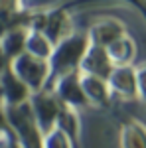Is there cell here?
<instances>
[{
    "label": "cell",
    "instance_id": "5bb4252c",
    "mask_svg": "<svg viewBox=\"0 0 146 148\" xmlns=\"http://www.w3.org/2000/svg\"><path fill=\"white\" fill-rule=\"evenodd\" d=\"M42 146L44 148H75L77 144H75L63 130H59L56 126V128H51L49 132L42 134Z\"/></svg>",
    "mask_w": 146,
    "mask_h": 148
},
{
    "label": "cell",
    "instance_id": "30bf717a",
    "mask_svg": "<svg viewBox=\"0 0 146 148\" xmlns=\"http://www.w3.org/2000/svg\"><path fill=\"white\" fill-rule=\"evenodd\" d=\"M26 38H28V26H22V24L8 28L0 36V49L8 57V61L26 51Z\"/></svg>",
    "mask_w": 146,
    "mask_h": 148
},
{
    "label": "cell",
    "instance_id": "3957f363",
    "mask_svg": "<svg viewBox=\"0 0 146 148\" xmlns=\"http://www.w3.org/2000/svg\"><path fill=\"white\" fill-rule=\"evenodd\" d=\"M4 114H6V121L10 125L12 132L16 134L18 142L22 144V148H44L42 146V132L36 126L28 103H24L20 107H6Z\"/></svg>",
    "mask_w": 146,
    "mask_h": 148
},
{
    "label": "cell",
    "instance_id": "4fadbf2b",
    "mask_svg": "<svg viewBox=\"0 0 146 148\" xmlns=\"http://www.w3.org/2000/svg\"><path fill=\"white\" fill-rule=\"evenodd\" d=\"M121 146L123 148H144V126L138 121H130L121 130Z\"/></svg>",
    "mask_w": 146,
    "mask_h": 148
},
{
    "label": "cell",
    "instance_id": "8992f818",
    "mask_svg": "<svg viewBox=\"0 0 146 148\" xmlns=\"http://www.w3.org/2000/svg\"><path fill=\"white\" fill-rule=\"evenodd\" d=\"M123 36H126V28L123 24L119 20H114V18H105V20H99V22H95L91 26L87 38H89L91 46L105 49L107 46H111L114 40H119Z\"/></svg>",
    "mask_w": 146,
    "mask_h": 148
},
{
    "label": "cell",
    "instance_id": "9a60e30c",
    "mask_svg": "<svg viewBox=\"0 0 146 148\" xmlns=\"http://www.w3.org/2000/svg\"><path fill=\"white\" fill-rule=\"evenodd\" d=\"M8 67H10V61H8V57L2 53V49H0V75H2Z\"/></svg>",
    "mask_w": 146,
    "mask_h": 148
},
{
    "label": "cell",
    "instance_id": "8fae6325",
    "mask_svg": "<svg viewBox=\"0 0 146 148\" xmlns=\"http://www.w3.org/2000/svg\"><path fill=\"white\" fill-rule=\"evenodd\" d=\"M105 51H107L112 65H130V61L134 59V53H136V46L126 34L119 40H114L111 46H107Z\"/></svg>",
    "mask_w": 146,
    "mask_h": 148
},
{
    "label": "cell",
    "instance_id": "9c48e42d",
    "mask_svg": "<svg viewBox=\"0 0 146 148\" xmlns=\"http://www.w3.org/2000/svg\"><path fill=\"white\" fill-rule=\"evenodd\" d=\"M114 67L111 63V59L107 56V51L103 47L97 46H89L87 53L83 57L81 65H79V71L81 73H89V75H97V77H103L107 79V75L111 73V69Z\"/></svg>",
    "mask_w": 146,
    "mask_h": 148
},
{
    "label": "cell",
    "instance_id": "5b68a950",
    "mask_svg": "<svg viewBox=\"0 0 146 148\" xmlns=\"http://www.w3.org/2000/svg\"><path fill=\"white\" fill-rule=\"evenodd\" d=\"M51 93L57 97V101L63 107H69V109H79V107H87L89 105L85 95H83L81 83H79V71L59 77L56 81Z\"/></svg>",
    "mask_w": 146,
    "mask_h": 148
},
{
    "label": "cell",
    "instance_id": "7c38bea8",
    "mask_svg": "<svg viewBox=\"0 0 146 148\" xmlns=\"http://www.w3.org/2000/svg\"><path fill=\"white\" fill-rule=\"evenodd\" d=\"M26 51L32 53L36 57H42V59H49L51 51H53V44L45 38L42 32L28 28V38H26Z\"/></svg>",
    "mask_w": 146,
    "mask_h": 148
},
{
    "label": "cell",
    "instance_id": "52a82bcc",
    "mask_svg": "<svg viewBox=\"0 0 146 148\" xmlns=\"http://www.w3.org/2000/svg\"><path fill=\"white\" fill-rule=\"evenodd\" d=\"M0 89H2V101L6 103V107H20L32 97V91L12 73L10 67L0 75Z\"/></svg>",
    "mask_w": 146,
    "mask_h": 148
},
{
    "label": "cell",
    "instance_id": "2e32d148",
    "mask_svg": "<svg viewBox=\"0 0 146 148\" xmlns=\"http://www.w3.org/2000/svg\"><path fill=\"white\" fill-rule=\"evenodd\" d=\"M0 103H2V89H0Z\"/></svg>",
    "mask_w": 146,
    "mask_h": 148
},
{
    "label": "cell",
    "instance_id": "6da1fadb",
    "mask_svg": "<svg viewBox=\"0 0 146 148\" xmlns=\"http://www.w3.org/2000/svg\"><path fill=\"white\" fill-rule=\"evenodd\" d=\"M89 46H91V42L87 38V34H69L59 44H56L51 56L47 59L49 61V69H51L49 81L59 79V77H63L67 73L79 71V65H81Z\"/></svg>",
    "mask_w": 146,
    "mask_h": 148
},
{
    "label": "cell",
    "instance_id": "7a4b0ae2",
    "mask_svg": "<svg viewBox=\"0 0 146 148\" xmlns=\"http://www.w3.org/2000/svg\"><path fill=\"white\" fill-rule=\"evenodd\" d=\"M10 71L32 93L44 91L49 85V73H51L49 61L42 59V57H36L28 51H24V53H20V56H16L12 59Z\"/></svg>",
    "mask_w": 146,
    "mask_h": 148
},
{
    "label": "cell",
    "instance_id": "277c9868",
    "mask_svg": "<svg viewBox=\"0 0 146 148\" xmlns=\"http://www.w3.org/2000/svg\"><path fill=\"white\" fill-rule=\"evenodd\" d=\"M107 85L111 95L123 99H140L144 95V71L132 65H114L107 75Z\"/></svg>",
    "mask_w": 146,
    "mask_h": 148
},
{
    "label": "cell",
    "instance_id": "ba28073f",
    "mask_svg": "<svg viewBox=\"0 0 146 148\" xmlns=\"http://www.w3.org/2000/svg\"><path fill=\"white\" fill-rule=\"evenodd\" d=\"M79 83H81L83 95H85V99H87L89 105L107 107V105L112 101V95H111L109 85H107V79L79 71Z\"/></svg>",
    "mask_w": 146,
    "mask_h": 148
}]
</instances>
